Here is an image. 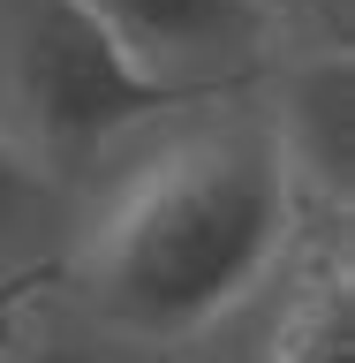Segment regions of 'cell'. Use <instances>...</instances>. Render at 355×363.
<instances>
[{
    "mask_svg": "<svg viewBox=\"0 0 355 363\" xmlns=\"http://www.w3.org/2000/svg\"><path fill=\"white\" fill-rule=\"evenodd\" d=\"M288 235V159L265 129H212L136 182L98 242L106 318L189 333L272 265Z\"/></svg>",
    "mask_w": 355,
    "mask_h": 363,
    "instance_id": "obj_1",
    "label": "cell"
},
{
    "mask_svg": "<svg viewBox=\"0 0 355 363\" xmlns=\"http://www.w3.org/2000/svg\"><path fill=\"white\" fill-rule=\"evenodd\" d=\"M0 61L30 129L61 152H91L129 121L227 99L242 76H152L76 0H0Z\"/></svg>",
    "mask_w": 355,
    "mask_h": 363,
    "instance_id": "obj_2",
    "label": "cell"
},
{
    "mask_svg": "<svg viewBox=\"0 0 355 363\" xmlns=\"http://www.w3.org/2000/svg\"><path fill=\"white\" fill-rule=\"evenodd\" d=\"M152 76H249L265 38V0H76Z\"/></svg>",
    "mask_w": 355,
    "mask_h": 363,
    "instance_id": "obj_3",
    "label": "cell"
},
{
    "mask_svg": "<svg viewBox=\"0 0 355 363\" xmlns=\"http://www.w3.org/2000/svg\"><path fill=\"white\" fill-rule=\"evenodd\" d=\"M272 363H355V295L340 272H325L295 295Z\"/></svg>",
    "mask_w": 355,
    "mask_h": 363,
    "instance_id": "obj_4",
    "label": "cell"
},
{
    "mask_svg": "<svg viewBox=\"0 0 355 363\" xmlns=\"http://www.w3.org/2000/svg\"><path fill=\"white\" fill-rule=\"evenodd\" d=\"M23 204H30V167H23V152L0 136V227L16 220Z\"/></svg>",
    "mask_w": 355,
    "mask_h": 363,
    "instance_id": "obj_5",
    "label": "cell"
},
{
    "mask_svg": "<svg viewBox=\"0 0 355 363\" xmlns=\"http://www.w3.org/2000/svg\"><path fill=\"white\" fill-rule=\"evenodd\" d=\"M30 280H38V272H23L16 288H0V318H8V295H23V288H30Z\"/></svg>",
    "mask_w": 355,
    "mask_h": 363,
    "instance_id": "obj_6",
    "label": "cell"
}]
</instances>
